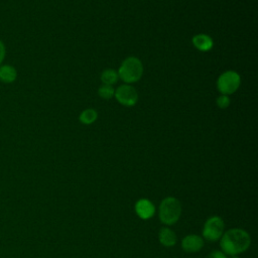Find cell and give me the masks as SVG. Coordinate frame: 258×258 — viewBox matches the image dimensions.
<instances>
[{
	"label": "cell",
	"instance_id": "1",
	"mask_svg": "<svg viewBox=\"0 0 258 258\" xmlns=\"http://www.w3.org/2000/svg\"><path fill=\"white\" fill-rule=\"evenodd\" d=\"M251 245L250 235L243 229H229L220 238V246L226 255L234 256L245 252Z\"/></svg>",
	"mask_w": 258,
	"mask_h": 258
},
{
	"label": "cell",
	"instance_id": "2",
	"mask_svg": "<svg viewBox=\"0 0 258 258\" xmlns=\"http://www.w3.org/2000/svg\"><path fill=\"white\" fill-rule=\"evenodd\" d=\"M181 215V205L179 201L173 197H167L162 200L158 217L161 223L164 225H173L176 223Z\"/></svg>",
	"mask_w": 258,
	"mask_h": 258
},
{
	"label": "cell",
	"instance_id": "3",
	"mask_svg": "<svg viewBox=\"0 0 258 258\" xmlns=\"http://www.w3.org/2000/svg\"><path fill=\"white\" fill-rule=\"evenodd\" d=\"M143 73L141 61L133 56L127 57L119 68L118 76L126 83L137 82Z\"/></svg>",
	"mask_w": 258,
	"mask_h": 258
},
{
	"label": "cell",
	"instance_id": "4",
	"mask_svg": "<svg viewBox=\"0 0 258 258\" xmlns=\"http://www.w3.org/2000/svg\"><path fill=\"white\" fill-rule=\"evenodd\" d=\"M225 224L221 217L212 216L204 224L203 237L208 241H217L224 233Z\"/></svg>",
	"mask_w": 258,
	"mask_h": 258
},
{
	"label": "cell",
	"instance_id": "5",
	"mask_svg": "<svg viewBox=\"0 0 258 258\" xmlns=\"http://www.w3.org/2000/svg\"><path fill=\"white\" fill-rule=\"evenodd\" d=\"M218 90L223 95H229L234 93L240 86V76L233 71L223 73L217 82Z\"/></svg>",
	"mask_w": 258,
	"mask_h": 258
},
{
	"label": "cell",
	"instance_id": "6",
	"mask_svg": "<svg viewBox=\"0 0 258 258\" xmlns=\"http://www.w3.org/2000/svg\"><path fill=\"white\" fill-rule=\"evenodd\" d=\"M117 101L124 106H133L138 99L136 90L129 85L120 86L114 93Z\"/></svg>",
	"mask_w": 258,
	"mask_h": 258
},
{
	"label": "cell",
	"instance_id": "7",
	"mask_svg": "<svg viewBox=\"0 0 258 258\" xmlns=\"http://www.w3.org/2000/svg\"><path fill=\"white\" fill-rule=\"evenodd\" d=\"M204 239L201 236L195 234L187 235L181 240V248L184 252L187 253L199 252L204 247Z\"/></svg>",
	"mask_w": 258,
	"mask_h": 258
},
{
	"label": "cell",
	"instance_id": "8",
	"mask_svg": "<svg viewBox=\"0 0 258 258\" xmlns=\"http://www.w3.org/2000/svg\"><path fill=\"white\" fill-rule=\"evenodd\" d=\"M135 212L142 220L150 219L155 213L154 205L147 199H140L135 204Z\"/></svg>",
	"mask_w": 258,
	"mask_h": 258
},
{
	"label": "cell",
	"instance_id": "9",
	"mask_svg": "<svg viewBox=\"0 0 258 258\" xmlns=\"http://www.w3.org/2000/svg\"><path fill=\"white\" fill-rule=\"evenodd\" d=\"M17 79V71L11 64L0 66V82L3 84H12Z\"/></svg>",
	"mask_w": 258,
	"mask_h": 258
},
{
	"label": "cell",
	"instance_id": "10",
	"mask_svg": "<svg viewBox=\"0 0 258 258\" xmlns=\"http://www.w3.org/2000/svg\"><path fill=\"white\" fill-rule=\"evenodd\" d=\"M158 240H159L160 244H162L163 246L172 247L176 243V235L171 229L164 227L159 230Z\"/></svg>",
	"mask_w": 258,
	"mask_h": 258
},
{
	"label": "cell",
	"instance_id": "11",
	"mask_svg": "<svg viewBox=\"0 0 258 258\" xmlns=\"http://www.w3.org/2000/svg\"><path fill=\"white\" fill-rule=\"evenodd\" d=\"M192 43L201 51H208L213 47V39L207 34H197L192 38Z\"/></svg>",
	"mask_w": 258,
	"mask_h": 258
},
{
	"label": "cell",
	"instance_id": "12",
	"mask_svg": "<svg viewBox=\"0 0 258 258\" xmlns=\"http://www.w3.org/2000/svg\"><path fill=\"white\" fill-rule=\"evenodd\" d=\"M118 74L113 70H105L101 75V80L104 85L112 86L118 81Z\"/></svg>",
	"mask_w": 258,
	"mask_h": 258
},
{
	"label": "cell",
	"instance_id": "13",
	"mask_svg": "<svg viewBox=\"0 0 258 258\" xmlns=\"http://www.w3.org/2000/svg\"><path fill=\"white\" fill-rule=\"evenodd\" d=\"M98 114L95 110L93 109H86L85 111H83L80 115V121L84 124H92L93 122H95V120L97 119Z\"/></svg>",
	"mask_w": 258,
	"mask_h": 258
},
{
	"label": "cell",
	"instance_id": "14",
	"mask_svg": "<svg viewBox=\"0 0 258 258\" xmlns=\"http://www.w3.org/2000/svg\"><path fill=\"white\" fill-rule=\"evenodd\" d=\"M99 95L103 98V99H110L113 97L115 91L113 89L112 86H109V85H103L99 88V91H98Z\"/></svg>",
	"mask_w": 258,
	"mask_h": 258
},
{
	"label": "cell",
	"instance_id": "15",
	"mask_svg": "<svg viewBox=\"0 0 258 258\" xmlns=\"http://www.w3.org/2000/svg\"><path fill=\"white\" fill-rule=\"evenodd\" d=\"M230 104V99L227 95H222L217 99V105L221 108V109H225L229 106Z\"/></svg>",
	"mask_w": 258,
	"mask_h": 258
},
{
	"label": "cell",
	"instance_id": "16",
	"mask_svg": "<svg viewBox=\"0 0 258 258\" xmlns=\"http://www.w3.org/2000/svg\"><path fill=\"white\" fill-rule=\"evenodd\" d=\"M207 258H228L226 256V254L223 252V251H219V250H214L212 251L208 256Z\"/></svg>",
	"mask_w": 258,
	"mask_h": 258
},
{
	"label": "cell",
	"instance_id": "17",
	"mask_svg": "<svg viewBox=\"0 0 258 258\" xmlns=\"http://www.w3.org/2000/svg\"><path fill=\"white\" fill-rule=\"evenodd\" d=\"M5 56H6V47L4 42L0 39V66L2 64Z\"/></svg>",
	"mask_w": 258,
	"mask_h": 258
},
{
	"label": "cell",
	"instance_id": "18",
	"mask_svg": "<svg viewBox=\"0 0 258 258\" xmlns=\"http://www.w3.org/2000/svg\"><path fill=\"white\" fill-rule=\"evenodd\" d=\"M230 258H239V257H238V256H237V255H234V256H231V257H230Z\"/></svg>",
	"mask_w": 258,
	"mask_h": 258
}]
</instances>
